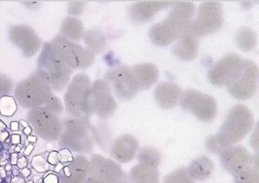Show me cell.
<instances>
[{"label":"cell","mask_w":259,"mask_h":183,"mask_svg":"<svg viewBox=\"0 0 259 183\" xmlns=\"http://www.w3.org/2000/svg\"><path fill=\"white\" fill-rule=\"evenodd\" d=\"M131 70L137 81L140 90L149 89L158 80V68L151 63L138 64Z\"/></svg>","instance_id":"23"},{"label":"cell","mask_w":259,"mask_h":183,"mask_svg":"<svg viewBox=\"0 0 259 183\" xmlns=\"http://www.w3.org/2000/svg\"><path fill=\"white\" fill-rule=\"evenodd\" d=\"M14 90V82L8 75L0 72V98L9 96Z\"/></svg>","instance_id":"34"},{"label":"cell","mask_w":259,"mask_h":183,"mask_svg":"<svg viewBox=\"0 0 259 183\" xmlns=\"http://www.w3.org/2000/svg\"><path fill=\"white\" fill-rule=\"evenodd\" d=\"M14 94L16 102L29 110L44 105L54 94L52 87L35 72L19 82Z\"/></svg>","instance_id":"6"},{"label":"cell","mask_w":259,"mask_h":183,"mask_svg":"<svg viewBox=\"0 0 259 183\" xmlns=\"http://www.w3.org/2000/svg\"><path fill=\"white\" fill-rule=\"evenodd\" d=\"M92 83L85 74L76 75L69 82L64 95L65 108L70 117L89 118Z\"/></svg>","instance_id":"3"},{"label":"cell","mask_w":259,"mask_h":183,"mask_svg":"<svg viewBox=\"0 0 259 183\" xmlns=\"http://www.w3.org/2000/svg\"><path fill=\"white\" fill-rule=\"evenodd\" d=\"M198 50V39L190 34H184L175 43L172 52L182 60L190 61L196 57Z\"/></svg>","instance_id":"22"},{"label":"cell","mask_w":259,"mask_h":183,"mask_svg":"<svg viewBox=\"0 0 259 183\" xmlns=\"http://www.w3.org/2000/svg\"><path fill=\"white\" fill-rule=\"evenodd\" d=\"M105 79L109 86L112 85L115 94L121 99H131L140 91L132 70L125 66L109 70L105 74Z\"/></svg>","instance_id":"13"},{"label":"cell","mask_w":259,"mask_h":183,"mask_svg":"<svg viewBox=\"0 0 259 183\" xmlns=\"http://www.w3.org/2000/svg\"><path fill=\"white\" fill-rule=\"evenodd\" d=\"M224 23L223 7L217 1H204L199 6L197 17L188 26L186 34L201 38L219 31Z\"/></svg>","instance_id":"8"},{"label":"cell","mask_w":259,"mask_h":183,"mask_svg":"<svg viewBox=\"0 0 259 183\" xmlns=\"http://www.w3.org/2000/svg\"><path fill=\"white\" fill-rule=\"evenodd\" d=\"M8 37L13 44L20 49L24 57H34L41 49L40 37L29 25H11L8 29Z\"/></svg>","instance_id":"12"},{"label":"cell","mask_w":259,"mask_h":183,"mask_svg":"<svg viewBox=\"0 0 259 183\" xmlns=\"http://www.w3.org/2000/svg\"><path fill=\"white\" fill-rule=\"evenodd\" d=\"M61 35L72 41H79L84 38V25L79 19L66 17L61 25Z\"/></svg>","instance_id":"25"},{"label":"cell","mask_w":259,"mask_h":183,"mask_svg":"<svg viewBox=\"0 0 259 183\" xmlns=\"http://www.w3.org/2000/svg\"><path fill=\"white\" fill-rule=\"evenodd\" d=\"M258 68L253 61L245 59L231 81L226 86L230 94L239 100H248L257 90Z\"/></svg>","instance_id":"10"},{"label":"cell","mask_w":259,"mask_h":183,"mask_svg":"<svg viewBox=\"0 0 259 183\" xmlns=\"http://www.w3.org/2000/svg\"><path fill=\"white\" fill-rule=\"evenodd\" d=\"M89 162L84 155H77L61 169V183H85L89 177Z\"/></svg>","instance_id":"19"},{"label":"cell","mask_w":259,"mask_h":183,"mask_svg":"<svg viewBox=\"0 0 259 183\" xmlns=\"http://www.w3.org/2000/svg\"><path fill=\"white\" fill-rule=\"evenodd\" d=\"M32 127L30 126V125H29V126L25 127V128H24V133L25 135L31 134V133H32Z\"/></svg>","instance_id":"44"},{"label":"cell","mask_w":259,"mask_h":183,"mask_svg":"<svg viewBox=\"0 0 259 183\" xmlns=\"http://www.w3.org/2000/svg\"><path fill=\"white\" fill-rule=\"evenodd\" d=\"M214 169L213 163L207 157H199L194 160L187 168L189 174L194 179L204 180L210 177Z\"/></svg>","instance_id":"26"},{"label":"cell","mask_w":259,"mask_h":183,"mask_svg":"<svg viewBox=\"0 0 259 183\" xmlns=\"http://www.w3.org/2000/svg\"><path fill=\"white\" fill-rule=\"evenodd\" d=\"M7 128L6 124L2 120H0V130H5Z\"/></svg>","instance_id":"48"},{"label":"cell","mask_w":259,"mask_h":183,"mask_svg":"<svg viewBox=\"0 0 259 183\" xmlns=\"http://www.w3.org/2000/svg\"><path fill=\"white\" fill-rule=\"evenodd\" d=\"M181 94V88L173 83H162L157 86L154 92V96L158 105L164 109H171L178 105Z\"/></svg>","instance_id":"21"},{"label":"cell","mask_w":259,"mask_h":183,"mask_svg":"<svg viewBox=\"0 0 259 183\" xmlns=\"http://www.w3.org/2000/svg\"><path fill=\"white\" fill-rule=\"evenodd\" d=\"M26 121L37 136L47 141H57L62 134L63 126L60 115L48 110L45 106L29 110Z\"/></svg>","instance_id":"9"},{"label":"cell","mask_w":259,"mask_h":183,"mask_svg":"<svg viewBox=\"0 0 259 183\" xmlns=\"http://www.w3.org/2000/svg\"><path fill=\"white\" fill-rule=\"evenodd\" d=\"M89 176L97 177L103 182L109 179L126 177L118 163L99 155H94L90 159Z\"/></svg>","instance_id":"17"},{"label":"cell","mask_w":259,"mask_h":183,"mask_svg":"<svg viewBox=\"0 0 259 183\" xmlns=\"http://www.w3.org/2000/svg\"><path fill=\"white\" fill-rule=\"evenodd\" d=\"M235 183H259L258 167L251 165L234 175Z\"/></svg>","instance_id":"30"},{"label":"cell","mask_w":259,"mask_h":183,"mask_svg":"<svg viewBox=\"0 0 259 183\" xmlns=\"http://www.w3.org/2000/svg\"><path fill=\"white\" fill-rule=\"evenodd\" d=\"M206 147L207 149L210 151L211 153L221 155L223 151L230 147L225 145L216 135H213V136H210V138L207 139Z\"/></svg>","instance_id":"33"},{"label":"cell","mask_w":259,"mask_h":183,"mask_svg":"<svg viewBox=\"0 0 259 183\" xmlns=\"http://www.w3.org/2000/svg\"><path fill=\"white\" fill-rule=\"evenodd\" d=\"M17 110V102L15 98L5 96L0 98V113L6 117H11Z\"/></svg>","instance_id":"32"},{"label":"cell","mask_w":259,"mask_h":183,"mask_svg":"<svg viewBox=\"0 0 259 183\" xmlns=\"http://www.w3.org/2000/svg\"><path fill=\"white\" fill-rule=\"evenodd\" d=\"M254 117L251 110L242 104L234 106L216 136L228 147L233 146L247 137L253 128Z\"/></svg>","instance_id":"4"},{"label":"cell","mask_w":259,"mask_h":183,"mask_svg":"<svg viewBox=\"0 0 259 183\" xmlns=\"http://www.w3.org/2000/svg\"><path fill=\"white\" fill-rule=\"evenodd\" d=\"M140 163L158 167L161 161L160 152L154 147H143L139 151L137 155Z\"/></svg>","instance_id":"29"},{"label":"cell","mask_w":259,"mask_h":183,"mask_svg":"<svg viewBox=\"0 0 259 183\" xmlns=\"http://www.w3.org/2000/svg\"><path fill=\"white\" fill-rule=\"evenodd\" d=\"M85 183H103L101 179H98L97 177L94 176H89L88 179L85 180Z\"/></svg>","instance_id":"38"},{"label":"cell","mask_w":259,"mask_h":183,"mask_svg":"<svg viewBox=\"0 0 259 183\" xmlns=\"http://www.w3.org/2000/svg\"><path fill=\"white\" fill-rule=\"evenodd\" d=\"M103 183H129L128 177H123V178H118V179H109V180H105Z\"/></svg>","instance_id":"37"},{"label":"cell","mask_w":259,"mask_h":183,"mask_svg":"<svg viewBox=\"0 0 259 183\" xmlns=\"http://www.w3.org/2000/svg\"><path fill=\"white\" fill-rule=\"evenodd\" d=\"M194 14L195 7L193 2H176L168 16L150 29V40L155 44L161 47L168 46L178 41L179 38L186 34Z\"/></svg>","instance_id":"1"},{"label":"cell","mask_w":259,"mask_h":183,"mask_svg":"<svg viewBox=\"0 0 259 183\" xmlns=\"http://www.w3.org/2000/svg\"><path fill=\"white\" fill-rule=\"evenodd\" d=\"M180 105L202 121L209 122L217 115V103L213 98L196 90H186L181 94Z\"/></svg>","instance_id":"11"},{"label":"cell","mask_w":259,"mask_h":183,"mask_svg":"<svg viewBox=\"0 0 259 183\" xmlns=\"http://www.w3.org/2000/svg\"><path fill=\"white\" fill-rule=\"evenodd\" d=\"M128 179L131 183H159L158 167L139 163L130 171Z\"/></svg>","instance_id":"24"},{"label":"cell","mask_w":259,"mask_h":183,"mask_svg":"<svg viewBox=\"0 0 259 183\" xmlns=\"http://www.w3.org/2000/svg\"><path fill=\"white\" fill-rule=\"evenodd\" d=\"M85 2H79V1H76V2H71L69 3V15H72V16H77V15H80L84 10V7H85Z\"/></svg>","instance_id":"36"},{"label":"cell","mask_w":259,"mask_h":183,"mask_svg":"<svg viewBox=\"0 0 259 183\" xmlns=\"http://www.w3.org/2000/svg\"><path fill=\"white\" fill-rule=\"evenodd\" d=\"M17 165H18V167L19 168H23V167L26 166V164H27V163H26V159H25V157L24 156H22L21 158L18 159L17 160Z\"/></svg>","instance_id":"40"},{"label":"cell","mask_w":259,"mask_h":183,"mask_svg":"<svg viewBox=\"0 0 259 183\" xmlns=\"http://www.w3.org/2000/svg\"><path fill=\"white\" fill-rule=\"evenodd\" d=\"M163 183H194L187 168H180L170 172L163 179Z\"/></svg>","instance_id":"31"},{"label":"cell","mask_w":259,"mask_h":183,"mask_svg":"<svg viewBox=\"0 0 259 183\" xmlns=\"http://www.w3.org/2000/svg\"><path fill=\"white\" fill-rule=\"evenodd\" d=\"M8 136H9V133L7 132V131H3V132H1V133H0V141H1V142H4V141H6V140L8 139Z\"/></svg>","instance_id":"42"},{"label":"cell","mask_w":259,"mask_h":183,"mask_svg":"<svg viewBox=\"0 0 259 183\" xmlns=\"http://www.w3.org/2000/svg\"><path fill=\"white\" fill-rule=\"evenodd\" d=\"M241 63L242 59L236 54L227 55L210 68L208 73L209 80L214 86H226L238 72Z\"/></svg>","instance_id":"15"},{"label":"cell","mask_w":259,"mask_h":183,"mask_svg":"<svg viewBox=\"0 0 259 183\" xmlns=\"http://www.w3.org/2000/svg\"><path fill=\"white\" fill-rule=\"evenodd\" d=\"M116 110L111 86L105 80H97L91 86V110L99 118H107Z\"/></svg>","instance_id":"14"},{"label":"cell","mask_w":259,"mask_h":183,"mask_svg":"<svg viewBox=\"0 0 259 183\" xmlns=\"http://www.w3.org/2000/svg\"><path fill=\"white\" fill-rule=\"evenodd\" d=\"M84 40L88 49L94 54L103 52L105 49V37L97 29L89 30L85 33Z\"/></svg>","instance_id":"27"},{"label":"cell","mask_w":259,"mask_h":183,"mask_svg":"<svg viewBox=\"0 0 259 183\" xmlns=\"http://www.w3.org/2000/svg\"><path fill=\"white\" fill-rule=\"evenodd\" d=\"M140 144L136 138L132 135H123L113 141L110 155L119 163L131 162L139 150Z\"/></svg>","instance_id":"20"},{"label":"cell","mask_w":259,"mask_h":183,"mask_svg":"<svg viewBox=\"0 0 259 183\" xmlns=\"http://www.w3.org/2000/svg\"><path fill=\"white\" fill-rule=\"evenodd\" d=\"M18 129H19V123L18 122H11V130H13V131H18Z\"/></svg>","instance_id":"43"},{"label":"cell","mask_w":259,"mask_h":183,"mask_svg":"<svg viewBox=\"0 0 259 183\" xmlns=\"http://www.w3.org/2000/svg\"><path fill=\"white\" fill-rule=\"evenodd\" d=\"M57 177L55 175H49L45 179V183H57Z\"/></svg>","instance_id":"39"},{"label":"cell","mask_w":259,"mask_h":183,"mask_svg":"<svg viewBox=\"0 0 259 183\" xmlns=\"http://www.w3.org/2000/svg\"><path fill=\"white\" fill-rule=\"evenodd\" d=\"M11 158H12V163H14V161H15V163H17V154H13Z\"/></svg>","instance_id":"47"},{"label":"cell","mask_w":259,"mask_h":183,"mask_svg":"<svg viewBox=\"0 0 259 183\" xmlns=\"http://www.w3.org/2000/svg\"><path fill=\"white\" fill-rule=\"evenodd\" d=\"M174 1H141L134 3L129 9L131 20L136 24L147 23L159 11L174 6Z\"/></svg>","instance_id":"18"},{"label":"cell","mask_w":259,"mask_h":183,"mask_svg":"<svg viewBox=\"0 0 259 183\" xmlns=\"http://www.w3.org/2000/svg\"><path fill=\"white\" fill-rule=\"evenodd\" d=\"M11 141H12L13 144H15V145H17V144H19V143H20L21 141L20 135H13L12 137H11Z\"/></svg>","instance_id":"41"},{"label":"cell","mask_w":259,"mask_h":183,"mask_svg":"<svg viewBox=\"0 0 259 183\" xmlns=\"http://www.w3.org/2000/svg\"><path fill=\"white\" fill-rule=\"evenodd\" d=\"M45 108H47L48 110H52L54 113L58 114L61 116V114L63 111V105L61 100L57 97L56 95L53 94L52 97L49 99L47 102H45L44 105Z\"/></svg>","instance_id":"35"},{"label":"cell","mask_w":259,"mask_h":183,"mask_svg":"<svg viewBox=\"0 0 259 183\" xmlns=\"http://www.w3.org/2000/svg\"><path fill=\"white\" fill-rule=\"evenodd\" d=\"M28 141L33 143L36 142V138H35V137H33V136H29Z\"/></svg>","instance_id":"46"},{"label":"cell","mask_w":259,"mask_h":183,"mask_svg":"<svg viewBox=\"0 0 259 183\" xmlns=\"http://www.w3.org/2000/svg\"><path fill=\"white\" fill-rule=\"evenodd\" d=\"M63 131L59 139L60 146L66 150L88 154L94 147L90 135L89 118L68 117L62 120Z\"/></svg>","instance_id":"5"},{"label":"cell","mask_w":259,"mask_h":183,"mask_svg":"<svg viewBox=\"0 0 259 183\" xmlns=\"http://www.w3.org/2000/svg\"><path fill=\"white\" fill-rule=\"evenodd\" d=\"M73 70L53 52L50 42H45L37 60L35 73L42 78L53 91L61 92L69 86Z\"/></svg>","instance_id":"2"},{"label":"cell","mask_w":259,"mask_h":183,"mask_svg":"<svg viewBox=\"0 0 259 183\" xmlns=\"http://www.w3.org/2000/svg\"><path fill=\"white\" fill-rule=\"evenodd\" d=\"M223 168L234 175L252 165L253 157L242 146H231L220 155Z\"/></svg>","instance_id":"16"},{"label":"cell","mask_w":259,"mask_h":183,"mask_svg":"<svg viewBox=\"0 0 259 183\" xmlns=\"http://www.w3.org/2000/svg\"><path fill=\"white\" fill-rule=\"evenodd\" d=\"M32 148H33V146L32 145H30L26 149H25V152H24V155H27L31 153V151L32 150Z\"/></svg>","instance_id":"45"},{"label":"cell","mask_w":259,"mask_h":183,"mask_svg":"<svg viewBox=\"0 0 259 183\" xmlns=\"http://www.w3.org/2000/svg\"><path fill=\"white\" fill-rule=\"evenodd\" d=\"M257 37L250 28H242L236 35V44L243 51H250L255 48Z\"/></svg>","instance_id":"28"},{"label":"cell","mask_w":259,"mask_h":183,"mask_svg":"<svg viewBox=\"0 0 259 183\" xmlns=\"http://www.w3.org/2000/svg\"><path fill=\"white\" fill-rule=\"evenodd\" d=\"M53 52L70 70H85L93 65L95 54L88 48L57 34L51 41Z\"/></svg>","instance_id":"7"}]
</instances>
